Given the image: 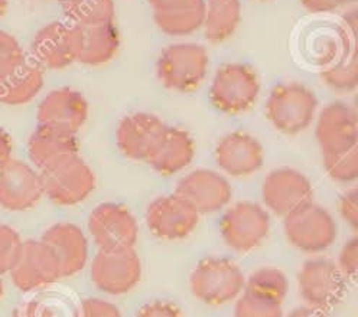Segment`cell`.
<instances>
[{"mask_svg": "<svg viewBox=\"0 0 358 317\" xmlns=\"http://www.w3.org/2000/svg\"><path fill=\"white\" fill-rule=\"evenodd\" d=\"M317 108L318 98L310 88L299 82H285L268 94L264 112L278 131L295 135L312 124Z\"/></svg>", "mask_w": 358, "mask_h": 317, "instance_id": "cell-1", "label": "cell"}, {"mask_svg": "<svg viewBox=\"0 0 358 317\" xmlns=\"http://www.w3.org/2000/svg\"><path fill=\"white\" fill-rule=\"evenodd\" d=\"M208 64V54L201 45L173 43L161 52L156 62V75L171 91L189 93L206 80Z\"/></svg>", "mask_w": 358, "mask_h": 317, "instance_id": "cell-2", "label": "cell"}, {"mask_svg": "<svg viewBox=\"0 0 358 317\" xmlns=\"http://www.w3.org/2000/svg\"><path fill=\"white\" fill-rule=\"evenodd\" d=\"M260 94V81L252 66L229 62L221 65L211 82L210 98L224 115L237 116L250 110Z\"/></svg>", "mask_w": 358, "mask_h": 317, "instance_id": "cell-3", "label": "cell"}, {"mask_svg": "<svg viewBox=\"0 0 358 317\" xmlns=\"http://www.w3.org/2000/svg\"><path fill=\"white\" fill-rule=\"evenodd\" d=\"M244 284L243 271L231 260L218 257L201 260L189 277L194 297L211 306L234 300L243 293Z\"/></svg>", "mask_w": 358, "mask_h": 317, "instance_id": "cell-4", "label": "cell"}, {"mask_svg": "<svg viewBox=\"0 0 358 317\" xmlns=\"http://www.w3.org/2000/svg\"><path fill=\"white\" fill-rule=\"evenodd\" d=\"M283 231L289 244L306 254L328 250L338 235L332 215L313 200L285 216Z\"/></svg>", "mask_w": 358, "mask_h": 317, "instance_id": "cell-5", "label": "cell"}, {"mask_svg": "<svg viewBox=\"0 0 358 317\" xmlns=\"http://www.w3.org/2000/svg\"><path fill=\"white\" fill-rule=\"evenodd\" d=\"M43 195L59 207H74L96 188V176L78 154L39 172Z\"/></svg>", "mask_w": 358, "mask_h": 317, "instance_id": "cell-6", "label": "cell"}, {"mask_svg": "<svg viewBox=\"0 0 358 317\" xmlns=\"http://www.w3.org/2000/svg\"><path fill=\"white\" fill-rule=\"evenodd\" d=\"M220 233L224 242L236 253H250L271 233V218L257 203L237 202L222 215Z\"/></svg>", "mask_w": 358, "mask_h": 317, "instance_id": "cell-7", "label": "cell"}, {"mask_svg": "<svg viewBox=\"0 0 358 317\" xmlns=\"http://www.w3.org/2000/svg\"><path fill=\"white\" fill-rule=\"evenodd\" d=\"M88 231L103 251L131 250L139 238L138 222L123 205L106 202L93 209L88 218Z\"/></svg>", "mask_w": 358, "mask_h": 317, "instance_id": "cell-8", "label": "cell"}, {"mask_svg": "<svg viewBox=\"0 0 358 317\" xmlns=\"http://www.w3.org/2000/svg\"><path fill=\"white\" fill-rule=\"evenodd\" d=\"M90 274L100 291L119 296L139 284L142 263L134 248L116 251L100 250L92 263Z\"/></svg>", "mask_w": 358, "mask_h": 317, "instance_id": "cell-9", "label": "cell"}, {"mask_svg": "<svg viewBox=\"0 0 358 317\" xmlns=\"http://www.w3.org/2000/svg\"><path fill=\"white\" fill-rule=\"evenodd\" d=\"M345 279L338 267L327 258H312L303 263L298 273L301 297L320 310L337 304L343 297Z\"/></svg>", "mask_w": 358, "mask_h": 317, "instance_id": "cell-10", "label": "cell"}, {"mask_svg": "<svg viewBox=\"0 0 358 317\" xmlns=\"http://www.w3.org/2000/svg\"><path fill=\"white\" fill-rule=\"evenodd\" d=\"M312 196L313 188L309 179L292 168L268 172L262 185V198L266 208L283 218L310 202Z\"/></svg>", "mask_w": 358, "mask_h": 317, "instance_id": "cell-11", "label": "cell"}, {"mask_svg": "<svg viewBox=\"0 0 358 317\" xmlns=\"http://www.w3.org/2000/svg\"><path fill=\"white\" fill-rule=\"evenodd\" d=\"M322 157L358 147L357 112L345 103H331L321 112L315 128Z\"/></svg>", "mask_w": 358, "mask_h": 317, "instance_id": "cell-12", "label": "cell"}, {"mask_svg": "<svg viewBox=\"0 0 358 317\" xmlns=\"http://www.w3.org/2000/svg\"><path fill=\"white\" fill-rule=\"evenodd\" d=\"M233 189L226 177L208 169H196L179 180L175 195L184 199L196 214H213L231 200Z\"/></svg>", "mask_w": 358, "mask_h": 317, "instance_id": "cell-13", "label": "cell"}, {"mask_svg": "<svg viewBox=\"0 0 358 317\" xmlns=\"http://www.w3.org/2000/svg\"><path fill=\"white\" fill-rule=\"evenodd\" d=\"M145 219L149 231L155 237L165 241H176L194 233L199 222V214L173 193L152 200Z\"/></svg>", "mask_w": 358, "mask_h": 317, "instance_id": "cell-14", "label": "cell"}, {"mask_svg": "<svg viewBox=\"0 0 358 317\" xmlns=\"http://www.w3.org/2000/svg\"><path fill=\"white\" fill-rule=\"evenodd\" d=\"M13 284L22 291L47 287L61 279L59 265L50 248L41 239H28L10 270Z\"/></svg>", "mask_w": 358, "mask_h": 317, "instance_id": "cell-15", "label": "cell"}, {"mask_svg": "<svg viewBox=\"0 0 358 317\" xmlns=\"http://www.w3.org/2000/svg\"><path fill=\"white\" fill-rule=\"evenodd\" d=\"M168 126L152 112H133L117 126L116 143L119 150L131 161H143L155 152Z\"/></svg>", "mask_w": 358, "mask_h": 317, "instance_id": "cell-16", "label": "cell"}, {"mask_svg": "<svg viewBox=\"0 0 358 317\" xmlns=\"http://www.w3.org/2000/svg\"><path fill=\"white\" fill-rule=\"evenodd\" d=\"M88 117V103L81 93L70 87L57 88L38 107L39 126L76 135Z\"/></svg>", "mask_w": 358, "mask_h": 317, "instance_id": "cell-17", "label": "cell"}, {"mask_svg": "<svg viewBox=\"0 0 358 317\" xmlns=\"http://www.w3.org/2000/svg\"><path fill=\"white\" fill-rule=\"evenodd\" d=\"M43 195L41 175L25 162L10 158L0 166V207L8 211H28Z\"/></svg>", "mask_w": 358, "mask_h": 317, "instance_id": "cell-18", "label": "cell"}, {"mask_svg": "<svg viewBox=\"0 0 358 317\" xmlns=\"http://www.w3.org/2000/svg\"><path fill=\"white\" fill-rule=\"evenodd\" d=\"M217 166L233 177H244L263 165V147L252 134L233 131L224 135L215 147Z\"/></svg>", "mask_w": 358, "mask_h": 317, "instance_id": "cell-19", "label": "cell"}, {"mask_svg": "<svg viewBox=\"0 0 358 317\" xmlns=\"http://www.w3.org/2000/svg\"><path fill=\"white\" fill-rule=\"evenodd\" d=\"M41 241L54 254L61 277H71L85 267L88 242L80 226L66 222L55 223L42 234Z\"/></svg>", "mask_w": 358, "mask_h": 317, "instance_id": "cell-20", "label": "cell"}, {"mask_svg": "<svg viewBox=\"0 0 358 317\" xmlns=\"http://www.w3.org/2000/svg\"><path fill=\"white\" fill-rule=\"evenodd\" d=\"M31 52L41 68L64 70L76 62V39L73 25L61 22L43 27L32 39Z\"/></svg>", "mask_w": 358, "mask_h": 317, "instance_id": "cell-21", "label": "cell"}, {"mask_svg": "<svg viewBox=\"0 0 358 317\" xmlns=\"http://www.w3.org/2000/svg\"><path fill=\"white\" fill-rule=\"evenodd\" d=\"M76 62L88 66L104 65L117 55L119 32L108 25L74 27Z\"/></svg>", "mask_w": 358, "mask_h": 317, "instance_id": "cell-22", "label": "cell"}, {"mask_svg": "<svg viewBox=\"0 0 358 317\" xmlns=\"http://www.w3.org/2000/svg\"><path fill=\"white\" fill-rule=\"evenodd\" d=\"M194 156L195 145L191 135L182 128L168 127L148 163L156 173L171 176L189 166Z\"/></svg>", "mask_w": 358, "mask_h": 317, "instance_id": "cell-23", "label": "cell"}, {"mask_svg": "<svg viewBox=\"0 0 358 317\" xmlns=\"http://www.w3.org/2000/svg\"><path fill=\"white\" fill-rule=\"evenodd\" d=\"M77 150L76 135L43 126H38L28 142L31 162L41 172L77 154Z\"/></svg>", "mask_w": 358, "mask_h": 317, "instance_id": "cell-24", "label": "cell"}, {"mask_svg": "<svg viewBox=\"0 0 358 317\" xmlns=\"http://www.w3.org/2000/svg\"><path fill=\"white\" fill-rule=\"evenodd\" d=\"M42 87V68L34 59H25L9 74L0 77V103L6 105L27 104L39 94Z\"/></svg>", "mask_w": 358, "mask_h": 317, "instance_id": "cell-25", "label": "cell"}, {"mask_svg": "<svg viewBox=\"0 0 358 317\" xmlns=\"http://www.w3.org/2000/svg\"><path fill=\"white\" fill-rule=\"evenodd\" d=\"M156 24L171 36L194 34L204 24V10L195 0H175L156 10Z\"/></svg>", "mask_w": 358, "mask_h": 317, "instance_id": "cell-26", "label": "cell"}, {"mask_svg": "<svg viewBox=\"0 0 358 317\" xmlns=\"http://www.w3.org/2000/svg\"><path fill=\"white\" fill-rule=\"evenodd\" d=\"M287 288L289 283L282 270L273 267H263L256 270L245 280L243 291L262 300L282 304L287 294Z\"/></svg>", "mask_w": 358, "mask_h": 317, "instance_id": "cell-27", "label": "cell"}, {"mask_svg": "<svg viewBox=\"0 0 358 317\" xmlns=\"http://www.w3.org/2000/svg\"><path fill=\"white\" fill-rule=\"evenodd\" d=\"M238 20V6L233 0H218L204 19L206 39L211 43H221L230 39L237 29Z\"/></svg>", "mask_w": 358, "mask_h": 317, "instance_id": "cell-28", "label": "cell"}, {"mask_svg": "<svg viewBox=\"0 0 358 317\" xmlns=\"http://www.w3.org/2000/svg\"><path fill=\"white\" fill-rule=\"evenodd\" d=\"M64 10L74 27L108 25L113 19L108 0H65Z\"/></svg>", "mask_w": 358, "mask_h": 317, "instance_id": "cell-29", "label": "cell"}, {"mask_svg": "<svg viewBox=\"0 0 358 317\" xmlns=\"http://www.w3.org/2000/svg\"><path fill=\"white\" fill-rule=\"evenodd\" d=\"M322 80L325 84L337 93H351L358 84L357 71V57L355 51L350 55H344L334 65L325 68L322 73Z\"/></svg>", "mask_w": 358, "mask_h": 317, "instance_id": "cell-30", "label": "cell"}, {"mask_svg": "<svg viewBox=\"0 0 358 317\" xmlns=\"http://www.w3.org/2000/svg\"><path fill=\"white\" fill-rule=\"evenodd\" d=\"M327 175L338 184H351L358 177V147L345 153L322 157Z\"/></svg>", "mask_w": 358, "mask_h": 317, "instance_id": "cell-31", "label": "cell"}, {"mask_svg": "<svg viewBox=\"0 0 358 317\" xmlns=\"http://www.w3.org/2000/svg\"><path fill=\"white\" fill-rule=\"evenodd\" d=\"M22 244L24 241L16 230L0 223V274L10 273L22 250Z\"/></svg>", "mask_w": 358, "mask_h": 317, "instance_id": "cell-32", "label": "cell"}, {"mask_svg": "<svg viewBox=\"0 0 358 317\" xmlns=\"http://www.w3.org/2000/svg\"><path fill=\"white\" fill-rule=\"evenodd\" d=\"M236 317H282L280 304L243 293L236 304Z\"/></svg>", "mask_w": 358, "mask_h": 317, "instance_id": "cell-33", "label": "cell"}, {"mask_svg": "<svg viewBox=\"0 0 358 317\" xmlns=\"http://www.w3.org/2000/svg\"><path fill=\"white\" fill-rule=\"evenodd\" d=\"M25 59V51L19 40L13 35L0 31V77L9 74Z\"/></svg>", "mask_w": 358, "mask_h": 317, "instance_id": "cell-34", "label": "cell"}, {"mask_svg": "<svg viewBox=\"0 0 358 317\" xmlns=\"http://www.w3.org/2000/svg\"><path fill=\"white\" fill-rule=\"evenodd\" d=\"M337 267L341 271L344 279L355 280L357 271H358V239H357V237L351 238L348 242H345L343 245Z\"/></svg>", "mask_w": 358, "mask_h": 317, "instance_id": "cell-35", "label": "cell"}, {"mask_svg": "<svg viewBox=\"0 0 358 317\" xmlns=\"http://www.w3.org/2000/svg\"><path fill=\"white\" fill-rule=\"evenodd\" d=\"M80 317H120L115 304L100 299H87L80 306Z\"/></svg>", "mask_w": 358, "mask_h": 317, "instance_id": "cell-36", "label": "cell"}, {"mask_svg": "<svg viewBox=\"0 0 358 317\" xmlns=\"http://www.w3.org/2000/svg\"><path fill=\"white\" fill-rule=\"evenodd\" d=\"M338 211L341 218L351 226L352 230H357L358 226V199L357 191H347L338 200Z\"/></svg>", "mask_w": 358, "mask_h": 317, "instance_id": "cell-37", "label": "cell"}, {"mask_svg": "<svg viewBox=\"0 0 358 317\" xmlns=\"http://www.w3.org/2000/svg\"><path fill=\"white\" fill-rule=\"evenodd\" d=\"M136 317H181V311L172 303L155 302L143 306Z\"/></svg>", "mask_w": 358, "mask_h": 317, "instance_id": "cell-38", "label": "cell"}, {"mask_svg": "<svg viewBox=\"0 0 358 317\" xmlns=\"http://www.w3.org/2000/svg\"><path fill=\"white\" fill-rule=\"evenodd\" d=\"M13 317H57L54 310L43 302L31 300L22 304L13 313Z\"/></svg>", "mask_w": 358, "mask_h": 317, "instance_id": "cell-39", "label": "cell"}, {"mask_svg": "<svg viewBox=\"0 0 358 317\" xmlns=\"http://www.w3.org/2000/svg\"><path fill=\"white\" fill-rule=\"evenodd\" d=\"M12 158V140L10 135L0 128V166L5 165Z\"/></svg>", "mask_w": 358, "mask_h": 317, "instance_id": "cell-40", "label": "cell"}, {"mask_svg": "<svg viewBox=\"0 0 358 317\" xmlns=\"http://www.w3.org/2000/svg\"><path fill=\"white\" fill-rule=\"evenodd\" d=\"M289 317H327L322 310L315 309V307H299L295 309L292 313L289 314Z\"/></svg>", "mask_w": 358, "mask_h": 317, "instance_id": "cell-41", "label": "cell"}, {"mask_svg": "<svg viewBox=\"0 0 358 317\" xmlns=\"http://www.w3.org/2000/svg\"><path fill=\"white\" fill-rule=\"evenodd\" d=\"M8 10V0H0V17H2Z\"/></svg>", "mask_w": 358, "mask_h": 317, "instance_id": "cell-42", "label": "cell"}, {"mask_svg": "<svg viewBox=\"0 0 358 317\" xmlns=\"http://www.w3.org/2000/svg\"><path fill=\"white\" fill-rule=\"evenodd\" d=\"M3 283L2 281H0V299H2L3 297Z\"/></svg>", "mask_w": 358, "mask_h": 317, "instance_id": "cell-43", "label": "cell"}]
</instances>
